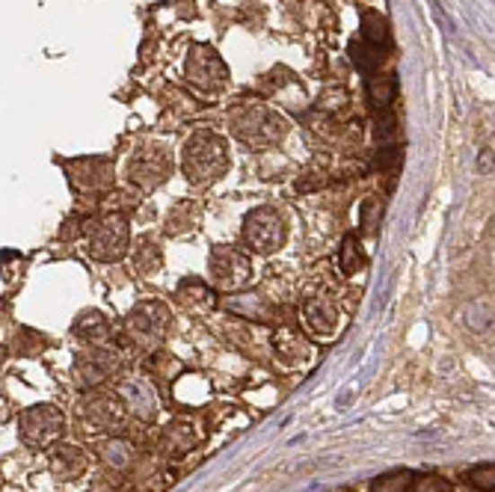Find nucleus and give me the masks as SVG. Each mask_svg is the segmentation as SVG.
Masks as SVG:
<instances>
[{
    "mask_svg": "<svg viewBox=\"0 0 495 492\" xmlns=\"http://www.w3.org/2000/svg\"><path fill=\"white\" fill-rule=\"evenodd\" d=\"M288 238V225H285L282 214L270 208V205H261L252 214H246L243 220V241L252 252L259 255H270Z\"/></svg>",
    "mask_w": 495,
    "mask_h": 492,
    "instance_id": "4",
    "label": "nucleus"
},
{
    "mask_svg": "<svg viewBox=\"0 0 495 492\" xmlns=\"http://www.w3.org/2000/svg\"><path fill=\"white\" fill-rule=\"evenodd\" d=\"M187 81L196 83L205 92H217V90H223L225 81H229V72H225L223 60L211 51V48L196 45L190 51V60H187Z\"/></svg>",
    "mask_w": 495,
    "mask_h": 492,
    "instance_id": "8",
    "label": "nucleus"
},
{
    "mask_svg": "<svg viewBox=\"0 0 495 492\" xmlns=\"http://www.w3.org/2000/svg\"><path fill=\"white\" fill-rule=\"evenodd\" d=\"M181 166L190 184L196 187L214 184L217 179H223L225 170H229V143L211 131H199L184 145Z\"/></svg>",
    "mask_w": 495,
    "mask_h": 492,
    "instance_id": "1",
    "label": "nucleus"
},
{
    "mask_svg": "<svg viewBox=\"0 0 495 492\" xmlns=\"http://www.w3.org/2000/svg\"><path fill=\"white\" fill-rule=\"evenodd\" d=\"M68 172H72L75 187H81L86 193L107 190L113 184V163L107 157H77V161L68 163Z\"/></svg>",
    "mask_w": 495,
    "mask_h": 492,
    "instance_id": "10",
    "label": "nucleus"
},
{
    "mask_svg": "<svg viewBox=\"0 0 495 492\" xmlns=\"http://www.w3.org/2000/svg\"><path fill=\"white\" fill-rule=\"evenodd\" d=\"M164 264V255H161V246H155L152 238H140L134 250V268L143 273V277H152V273L161 270Z\"/></svg>",
    "mask_w": 495,
    "mask_h": 492,
    "instance_id": "19",
    "label": "nucleus"
},
{
    "mask_svg": "<svg viewBox=\"0 0 495 492\" xmlns=\"http://www.w3.org/2000/svg\"><path fill=\"white\" fill-rule=\"evenodd\" d=\"M362 33H365V42L374 45V48L389 45V24H385V18L377 15V13H365L362 15Z\"/></svg>",
    "mask_w": 495,
    "mask_h": 492,
    "instance_id": "20",
    "label": "nucleus"
},
{
    "mask_svg": "<svg viewBox=\"0 0 495 492\" xmlns=\"http://www.w3.org/2000/svg\"><path fill=\"white\" fill-rule=\"evenodd\" d=\"M365 268V250L362 243L356 241V234H348L341 243V270L353 277V273H359Z\"/></svg>",
    "mask_w": 495,
    "mask_h": 492,
    "instance_id": "23",
    "label": "nucleus"
},
{
    "mask_svg": "<svg viewBox=\"0 0 495 492\" xmlns=\"http://www.w3.org/2000/svg\"><path fill=\"white\" fill-rule=\"evenodd\" d=\"M412 480H415V475L410 469H398V471H389V475L374 480L371 492H410Z\"/></svg>",
    "mask_w": 495,
    "mask_h": 492,
    "instance_id": "21",
    "label": "nucleus"
},
{
    "mask_svg": "<svg viewBox=\"0 0 495 492\" xmlns=\"http://www.w3.org/2000/svg\"><path fill=\"white\" fill-rule=\"evenodd\" d=\"M122 395L128 400V407L134 409V416H140L146 421L155 418L157 409H161V403H157V395H155L152 382H146V380H128L125 386H122Z\"/></svg>",
    "mask_w": 495,
    "mask_h": 492,
    "instance_id": "12",
    "label": "nucleus"
},
{
    "mask_svg": "<svg viewBox=\"0 0 495 492\" xmlns=\"http://www.w3.org/2000/svg\"><path fill=\"white\" fill-rule=\"evenodd\" d=\"M492 478H495L492 462H483V466H478V469L469 471V480H472V484L481 487V489H490V492H492Z\"/></svg>",
    "mask_w": 495,
    "mask_h": 492,
    "instance_id": "27",
    "label": "nucleus"
},
{
    "mask_svg": "<svg viewBox=\"0 0 495 492\" xmlns=\"http://www.w3.org/2000/svg\"><path fill=\"white\" fill-rule=\"evenodd\" d=\"M63 433V416L54 407H33L22 416V439L33 448H45Z\"/></svg>",
    "mask_w": 495,
    "mask_h": 492,
    "instance_id": "9",
    "label": "nucleus"
},
{
    "mask_svg": "<svg viewBox=\"0 0 495 492\" xmlns=\"http://www.w3.org/2000/svg\"><path fill=\"white\" fill-rule=\"evenodd\" d=\"M350 54H353V60L356 66L362 68V72H374L380 63H383V54H380V48H374V45H362V42H353L350 45Z\"/></svg>",
    "mask_w": 495,
    "mask_h": 492,
    "instance_id": "25",
    "label": "nucleus"
},
{
    "mask_svg": "<svg viewBox=\"0 0 495 492\" xmlns=\"http://www.w3.org/2000/svg\"><path fill=\"white\" fill-rule=\"evenodd\" d=\"M273 347H276V353H279V359L285 362V365H296V362L305 359V353H309L305 338L296 329H288V327L273 336Z\"/></svg>",
    "mask_w": 495,
    "mask_h": 492,
    "instance_id": "14",
    "label": "nucleus"
},
{
    "mask_svg": "<svg viewBox=\"0 0 495 492\" xmlns=\"http://www.w3.org/2000/svg\"><path fill=\"white\" fill-rule=\"evenodd\" d=\"M128 327H131L134 338H140V344H157L170 329V309L155 300L137 303L128 314Z\"/></svg>",
    "mask_w": 495,
    "mask_h": 492,
    "instance_id": "7",
    "label": "nucleus"
},
{
    "mask_svg": "<svg viewBox=\"0 0 495 492\" xmlns=\"http://www.w3.org/2000/svg\"><path fill=\"white\" fill-rule=\"evenodd\" d=\"M75 332L86 341L102 344L110 338V323H107L102 312H81V318L75 321Z\"/></svg>",
    "mask_w": 495,
    "mask_h": 492,
    "instance_id": "16",
    "label": "nucleus"
},
{
    "mask_svg": "<svg viewBox=\"0 0 495 492\" xmlns=\"http://www.w3.org/2000/svg\"><path fill=\"white\" fill-rule=\"evenodd\" d=\"M84 421L102 430H116L122 425V409H119V403L110 398H95L84 407Z\"/></svg>",
    "mask_w": 495,
    "mask_h": 492,
    "instance_id": "13",
    "label": "nucleus"
},
{
    "mask_svg": "<svg viewBox=\"0 0 495 492\" xmlns=\"http://www.w3.org/2000/svg\"><path fill=\"white\" fill-rule=\"evenodd\" d=\"M415 492H454V487L442 478H428V480H421V484L415 487Z\"/></svg>",
    "mask_w": 495,
    "mask_h": 492,
    "instance_id": "28",
    "label": "nucleus"
},
{
    "mask_svg": "<svg viewBox=\"0 0 495 492\" xmlns=\"http://www.w3.org/2000/svg\"><path fill=\"white\" fill-rule=\"evenodd\" d=\"M128 246H131V225H128L125 216L110 214L89 225L86 250L95 261H104V264L122 261L128 255Z\"/></svg>",
    "mask_w": 495,
    "mask_h": 492,
    "instance_id": "3",
    "label": "nucleus"
},
{
    "mask_svg": "<svg viewBox=\"0 0 495 492\" xmlns=\"http://www.w3.org/2000/svg\"><path fill=\"white\" fill-rule=\"evenodd\" d=\"M172 175V154L164 145H148V149L137 152L128 161V181L137 184L140 190H155V187L166 184Z\"/></svg>",
    "mask_w": 495,
    "mask_h": 492,
    "instance_id": "6",
    "label": "nucleus"
},
{
    "mask_svg": "<svg viewBox=\"0 0 495 492\" xmlns=\"http://www.w3.org/2000/svg\"><path fill=\"white\" fill-rule=\"evenodd\" d=\"M113 371V359L107 356V353H89L86 359L77 362V380L84 382V386H95V382H102L107 380V373Z\"/></svg>",
    "mask_w": 495,
    "mask_h": 492,
    "instance_id": "15",
    "label": "nucleus"
},
{
    "mask_svg": "<svg viewBox=\"0 0 495 492\" xmlns=\"http://www.w3.org/2000/svg\"><path fill=\"white\" fill-rule=\"evenodd\" d=\"M303 321L314 336H332L335 323H339V309H335L332 297L314 294V297L303 303Z\"/></svg>",
    "mask_w": 495,
    "mask_h": 492,
    "instance_id": "11",
    "label": "nucleus"
},
{
    "mask_svg": "<svg viewBox=\"0 0 495 492\" xmlns=\"http://www.w3.org/2000/svg\"><path fill=\"white\" fill-rule=\"evenodd\" d=\"M208 273L217 288L237 291L252 279V261L234 246H214L211 259H208Z\"/></svg>",
    "mask_w": 495,
    "mask_h": 492,
    "instance_id": "5",
    "label": "nucleus"
},
{
    "mask_svg": "<svg viewBox=\"0 0 495 492\" xmlns=\"http://www.w3.org/2000/svg\"><path fill=\"white\" fill-rule=\"evenodd\" d=\"M196 205L184 202V205H175V211L170 214V220H166V232L170 234H187L196 229Z\"/></svg>",
    "mask_w": 495,
    "mask_h": 492,
    "instance_id": "22",
    "label": "nucleus"
},
{
    "mask_svg": "<svg viewBox=\"0 0 495 492\" xmlns=\"http://www.w3.org/2000/svg\"><path fill=\"white\" fill-rule=\"evenodd\" d=\"M225 306L246 314V318H270V312H273L264 294H237V297L225 300Z\"/></svg>",
    "mask_w": 495,
    "mask_h": 492,
    "instance_id": "18",
    "label": "nucleus"
},
{
    "mask_svg": "<svg viewBox=\"0 0 495 492\" xmlns=\"http://www.w3.org/2000/svg\"><path fill=\"white\" fill-rule=\"evenodd\" d=\"M394 92H398V83H394V77H374V81L368 83L371 104L377 107V110H385V107L392 104Z\"/></svg>",
    "mask_w": 495,
    "mask_h": 492,
    "instance_id": "24",
    "label": "nucleus"
},
{
    "mask_svg": "<svg viewBox=\"0 0 495 492\" xmlns=\"http://www.w3.org/2000/svg\"><path fill=\"white\" fill-rule=\"evenodd\" d=\"M232 134L252 149H267V145L282 143L285 122L279 113H273L264 104H243L232 113Z\"/></svg>",
    "mask_w": 495,
    "mask_h": 492,
    "instance_id": "2",
    "label": "nucleus"
},
{
    "mask_svg": "<svg viewBox=\"0 0 495 492\" xmlns=\"http://www.w3.org/2000/svg\"><path fill=\"white\" fill-rule=\"evenodd\" d=\"M380 216H383V202L380 199H368V202H365V208H362V229L365 232H377Z\"/></svg>",
    "mask_w": 495,
    "mask_h": 492,
    "instance_id": "26",
    "label": "nucleus"
},
{
    "mask_svg": "<svg viewBox=\"0 0 495 492\" xmlns=\"http://www.w3.org/2000/svg\"><path fill=\"white\" fill-rule=\"evenodd\" d=\"M178 300L184 303L187 309H193V312H208V309H214L217 306V297H214V291L208 288V285L202 282H184L181 288H178Z\"/></svg>",
    "mask_w": 495,
    "mask_h": 492,
    "instance_id": "17",
    "label": "nucleus"
}]
</instances>
